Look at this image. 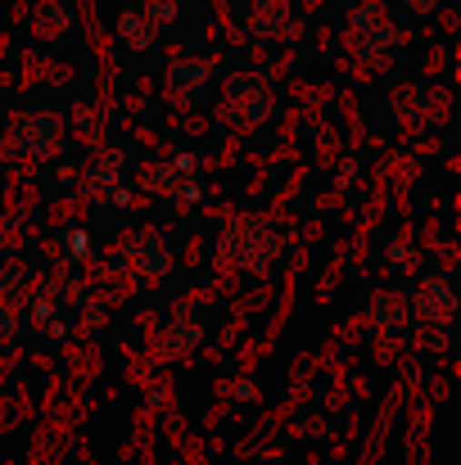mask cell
<instances>
[{"label":"cell","instance_id":"obj_1","mask_svg":"<svg viewBox=\"0 0 461 465\" xmlns=\"http://www.w3.org/2000/svg\"><path fill=\"white\" fill-rule=\"evenodd\" d=\"M222 258L231 267H249V272H267L276 262V222L263 217H236L222 235Z\"/></svg>","mask_w":461,"mask_h":465},{"label":"cell","instance_id":"obj_2","mask_svg":"<svg viewBox=\"0 0 461 465\" xmlns=\"http://www.w3.org/2000/svg\"><path fill=\"white\" fill-rule=\"evenodd\" d=\"M226 123L236 132H258L272 118V86L258 73H236L226 82V104H222Z\"/></svg>","mask_w":461,"mask_h":465},{"label":"cell","instance_id":"obj_3","mask_svg":"<svg viewBox=\"0 0 461 465\" xmlns=\"http://www.w3.org/2000/svg\"><path fill=\"white\" fill-rule=\"evenodd\" d=\"M64 141V118L59 114H18L9 127V145L18 158H50Z\"/></svg>","mask_w":461,"mask_h":465},{"label":"cell","instance_id":"obj_4","mask_svg":"<svg viewBox=\"0 0 461 465\" xmlns=\"http://www.w3.org/2000/svg\"><path fill=\"white\" fill-rule=\"evenodd\" d=\"M127 262H132L136 276L158 281V276L172 272V249L163 244L158 231H136V235H127Z\"/></svg>","mask_w":461,"mask_h":465},{"label":"cell","instance_id":"obj_5","mask_svg":"<svg viewBox=\"0 0 461 465\" xmlns=\"http://www.w3.org/2000/svg\"><path fill=\"white\" fill-rule=\"evenodd\" d=\"M453 312H457V299H453V281H448V276L421 281V290H416V316H421L426 325H444Z\"/></svg>","mask_w":461,"mask_h":465},{"label":"cell","instance_id":"obj_6","mask_svg":"<svg viewBox=\"0 0 461 465\" xmlns=\"http://www.w3.org/2000/svg\"><path fill=\"white\" fill-rule=\"evenodd\" d=\"M118 172H123V150L95 154L82 172V199H105L109 190H118Z\"/></svg>","mask_w":461,"mask_h":465},{"label":"cell","instance_id":"obj_7","mask_svg":"<svg viewBox=\"0 0 461 465\" xmlns=\"http://www.w3.org/2000/svg\"><path fill=\"white\" fill-rule=\"evenodd\" d=\"M394 41H398V27L380 18V23H376V32H366V36H362L357 59H362L366 68H385V64L394 59Z\"/></svg>","mask_w":461,"mask_h":465},{"label":"cell","instance_id":"obj_8","mask_svg":"<svg viewBox=\"0 0 461 465\" xmlns=\"http://www.w3.org/2000/svg\"><path fill=\"white\" fill-rule=\"evenodd\" d=\"M204 343V330L199 325H190V321H172L167 330H163V339H158V357L167 361H181V357H190L195 348Z\"/></svg>","mask_w":461,"mask_h":465},{"label":"cell","instance_id":"obj_9","mask_svg":"<svg viewBox=\"0 0 461 465\" xmlns=\"http://www.w3.org/2000/svg\"><path fill=\"white\" fill-rule=\"evenodd\" d=\"M371 321H376L380 330H385V325H389V330H403V325L412 321V303H407L403 294H394V290H380V294L371 299Z\"/></svg>","mask_w":461,"mask_h":465},{"label":"cell","instance_id":"obj_10","mask_svg":"<svg viewBox=\"0 0 461 465\" xmlns=\"http://www.w3.org/2000/svg\"><path fill=\"white\" fill-rule=\"evenodd\" d=\"M213 77V64H204V59H176L172 68H167V91H195V86H204Z\"/></svg>","mask_w":461,"mask_h":465},{"label":"cell","instance_id":"obj_11","mask_svg":"<svg viewBox=\"0 0 461 465\" xmlns=\"http://www.w3.org/2000/svg\"><path fill=\"white\" fill-rule=\"evenodd\" d=\"M118 27H123V36H127L136 50H150V45H154V32H158L150 18H141V14H132V9L118 18Z\"/></svg>","mask_w":461,"mask_h":465},{"label":"cell","instance_id":"obj_12","mask_svg":"<svg viewBox=\"0 0 461 465\" xmlns=\"http://www.w3.org/2000/svg\"><path fill=\"white\" fill-rule=\"evenodd\" d=\"M23 281H27V272H23L18 262H9V267L0 272V303H9V294H14V290H18Z\"/></svg>","mask_w":461,"mask_h":465},{"label":"cell","instance_id":"obj_13","mask_svg":"<svg viewBox=\"0 0 461 465\" xmlns=\"http://www.w3.org/2000/svg\"><path fill=\"white\" fill-rule=\"evenodd\" d=\"M416 343H421V348H435V352H444V348H448V330H444V325H421Z\"/></svg>","mask_w":461,"mask_h":465},{"label":"cell","instance_id":"obj_14","mask_svg":"<svg viewBox=\"0 0 461 465\" xmlns=\"http://www.w3.org/2000/svg\"><path fill=\"white\" fill-rule=\"evenodd\" d=\"M14 334H18V312L9 308V303H0V348L14 343Z\"/></svg>","mask_w":461,"mask_h":465},{"label":"cell","instance_id":"obj_15","mask_svg":"<svg viewBox=\"0 0 461 465\" xmlns=\"http://www.w3.org/2000/svg\"><path fill=\"white\" fill-rule=\"evenodd\" d=\"M167 18H176V0H158V5H150V23H167Z\"/></svg>","mask_w":461,"mask_h":465},{"label":"cell","instance_id":"obj_16","mask_svg":"<svg viewBox=\"0 0 461 465\" xmlns=\"http://www.w3.org/2000/svg\"><path fill=\"white\" fill-rule=\"evenodd\" d=\"M86 249H91V235H86V231H73V235H68V253H73V258H82Z\"/></svg>","mask_w":461,"mask_h":465},{"label":"cell","instance_id":"obj_17","mask_svg":"<svg viewBox=\"0 0 461 465\" xmlns=\"http://www.w3.org/2000/svg\"><path fill=\"white\" fill-rule=\"evenodd\" d=\"M407 5H412V9H416V14H430V9H435V5H439V0H407Z\"/></svg>","mask_w":461,"mask_h":465}]
</instances>
